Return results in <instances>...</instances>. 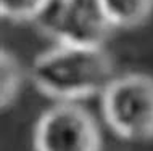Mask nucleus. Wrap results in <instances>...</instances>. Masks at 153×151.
<instances>
[{"instance_id":"f257e3e1","label":"nucleus","mask_w":153,"mask_h":151,"mask_svg":"<svg viewBox=\"0 0 153 151\" xmlns=\"http://www.w3.org/2000/svg\"><path fill=\"white\" fill-rule=\"evenodd\" d=\"M31 77L40 92L69 101L103 93L113 80V66L102 45L60 43L37 56Z\"/></svg>"},{"instance_id":"f03ea898","label":"nucleus","mask_w":153,"mask_h":151,"mask_svg":"<svg viewBox=\"0 0 153 151\" xmlns=\"http://www.w3.org/2000/svg\"><path fill=\"white\" fill-rule=\"evenodd\" d=\"M106 124L131 141L153 138V79L145 74H127L113 79L102 93Z\"/></svg>"},{"instance_id":"7ed1b4c3","label":"nucleus","mask_w":153,"mask_h":151,"mask_svg":"<svg viewBox=\"0 0 153 151\" xmlns=\"http://www.w3.org/2000/svg\"><path fill=\"white\" fill-rule=\"evenodd\" d=\"M32 21L63 45H102L111 29L100 0H45Z\"/></svg>"},{"instance_id":"20e7f679","label":"nucleus","mask_w":153,"mask_h":151,"mask_svg":"<svg viewBox=\"0 0 153 151\" xmlns=\"http://www.w3.org/2000/svg\"><path fill=\"white\" fill-rule=\"evenodd\" d=\"M36 151H100V132L82 106L63 101L48 108L34 130Z\"/></svg>"},{"instance_id":"39448f33","label":"nucleus","mask_w":153,"mask_h":151,"mask_svg":"<svg viewBox=\"0 0 153 151\" xmlns=\"http://www.w3.org/2000/svg\"><path fill=\"white\" fill-rule=\"evenodd\" d=\"M100 5L111 26L132 27L152 13L153 0H100Z\"/></svg>"},{"instance_id":"423d86ee","label":"nucleus","mask_w":153,"mask_h":151,"mask_svg":"<svg viewBox=\"0 0 153 151\" xmlns=\"http://www.w3.org/2000/svg\"><path fill=\"white\" fill-rule=\"evenodd\" d=\"M21 68L10 52H0V103L11 105L19 93L21 85Z\"/></svg>"},{"instance_id":"0eeeda50","label":"nucleus","mask_w":153,"mask_h":151,"mask_svg":"<svg viewBox=\"0 0 153 151\" xmlns=\"http://www.w3.org/2000/svg\"><path fill=\"white\" fill-rule=\"evenodd\" d=\"M45 0H0V11L10 19H34Z\"/></svg>"}]
</instances>
